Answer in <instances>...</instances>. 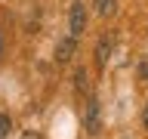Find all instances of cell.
<instances>
[{
  "label": "cell",
  "instance_id": "obj_10",
  "mask_svg": "<svg viewBox=\"0 0 148 139\" xmlns=\"http://www.w3.org/2000/svg\"><path fill=\"white\" fill-rule=\"evenodd\" d=\"M142 124H145V130H148V105H145V114H142Z\"/></svg>",
  "mask_w": 148,
  "mask_h": 139
},
{
  "label": "cell",
  "instance_id": "obj_7",
  "mask_svg": "<svg viewBox=\"0 0 148 139\" xmlns=\"http://www.w3.org/2000/svg\"><path fill=\"white\" fill-rule=\"evenodd\" d=\"M9 130H12V120H9V114H0V139L6 136Z\"/></svg>",
  "mask_w": 148,
  "mask_h": 139
},
{
  "label": "cell",
  "instance_id": "obj_3",
  "mask_svg": "<svg viewBox=\"0 0 148 139\" xmlns=\"http://www.w3.org/2000/svg\"><path fill=\"white\" fill-rule=\"evenodd\" d=\"M111 50H114V40H111V37H99V43H96V65H99V68L108 65Z\"/></svg>",
  "mask_w": 148,
  "mask_h": 139
},
{
  "label": "cell",
  "instance_id": "obj_1",
  "mask_svg": "<svg viewBox=\"0 0 148 139\" xmlns=\"http://www.w3.org/2000/svg\"><path fill=\"white\" fill-rule=\"evenodd\" d=\"M83 28H86V6L77 0V3H71V12H68V37L77 40Z\"/></svg>",
  "mask_w": 148,
  "mask_h": 139
},
{
  "label": "cell",
  "instance_id": "obj_8",
  "mask_svg": "<svg viewBox=\"0 0 148 139\" xmlns=\"http://www.w3.org/2000/svg\"><path fill=\"white\" fill-rule=\"evenodd\" d=\"M139 81H148V56L142 59V65H139Z\"/></svg>",
  "mask_w": 148,
  "mask_h": 139
},
{
  "label": "cell",
  "instance_id": "obj_2",
  "mask_svg": "<svg viewBox=\"0 0 148 139\" xmlns=\"http://www.w3.org/2000/svg\"><path fill=\"white\" fill-rule=\"evenodd\" d=\"M74 50H77V40L74 37H59L56 40V62H71Z\"/></svg>",
  "mask_w": 148,
  "mask_h": 139
},
{
  "label": "cell",
  "instance_id": "obj_9",
  "mask_svg": "<svg viewBox=\"0 0 148 139\" xmlns=\"http://www.w3.org/2000/svg\"><path fill=\"white\" fill-rule=\"evenodd\" d=\"M22 139H43V136H40V133H34V130H28V133H25Z\"/></svg>",
  "mask_w": 148,
  "mask_h": 139
},
{
  "label": "cell",
  "instance_id": "obj_6",
  "mask_svg": "<svg viewBox=\"0 0 148 139\" xmlns=\"http://www.w3.org/2000/svg\"><path fill=\"white\" fill-rule=\"evenodd\" d=\"M74 87H77V93H90V77H86V68H77V71H74Z\"/></svg>",
  "mask_w": 148,
  "mask_h": 139
},
{
  "label": "cell",
  "instance_id": "obj_5",
  "mask_svg": "<svg viewBox=\"0 0 148 139\" xmlns=\"http://www.w3.org/2000/svg\"><path fill=\"white\" fill-rule=\"evenodd\" d=\"M92 9H96V16L111 19V16H114V9H117V0H92Z\"/></svg>",
  "mask_w": 148,
  "mask_h": 139
},
{
  "label": "cell",
  "instance_id": "obj_11",
  "mask_svg": "<svg viewBox=\"0 0 148 139\" xmlns=\"http://www.w3.org/2000/svg\"><path fill=\"white\" fill-rule=\"evenodd\" d=\"M0 53H3V34H0Z\"/></svg>",
  "mask_w": 148,
  "mask_h": 139
},
{
  "label": "cell",
  "instance_id": "obj_4",
  "mask_svg": "<svg viewBox=\"0 0 148 139\" xmlns=\"http://www.w3.org/2000/svg\"><path fill=\"white\" fill-rule=\"evenodd\" d=\"M86 133H90V136L99 133V102L96 99L86 102Z\"/></svg>",
  "mask_w": 148,
  "mask_h": 139
}]
</instances>
